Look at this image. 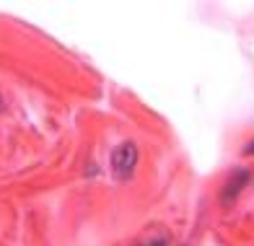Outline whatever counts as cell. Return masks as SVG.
Returning <instances> with one entry per match:
<instances>
[{
	"instance_id": "6da1fadb",
	"label": "cell",
	"mask_w": 254,
	"mask_h": 246,
	"mask_svg": "<svg viewBox=\"0 0 254 246\" xmlns=\"http://www.w3.org/2000/svg\"><path fill=\"white\" fill-rule=\"evenodd\" d=\"M137 163V148L135 143H122L112 150V174L117 179H130Z\"/></svg>"
},
{
	"instance_id": "7a4b0ae2",
	"label": "cell",
	"mask_w": 254,
	"mask_h": 246,
	"mask_svg": "<svg viewBox=\"0 0 254 246\" xmlns=\"http://www.w3.org/2000/svg\"><path fill=\"white\" fill-rule=\"evenodd\" d=\"M247 179H249V171H234L231 174V179L226 182V186H223V205H231L239 197V192L244 189V184H247Z\"/></svg>"
},
{
	"instance_id": "3957f363",
	"label": "cell",
	"mask_w": 254,
	"mask_h": 246,
	"mask_svg": "<svg viewBox=\"0 0 254 246\" xmlns=\"http://www.w3.org/2000/svg\"><path fill=\"white\" fill-rule=\"evenodd\" d=\"M247 153H249V156H254V140H252V143L247 145Z\"/></svg>"
},
{
	"instance_id": "277c9868",
	"label": "cell",
	"mask_w": 254,
	"mask_h": 246,
	"mask_svg": "<svg viewBox=\"0 0 254 246\" xmlns=\"http://www.w3.org/2000/svg\"><path fill=\"white\" fill-rule=\"evenodd\" d=\"M153 246H164V241H158V244H153Z\"/></svg>"
}]
</instances>
